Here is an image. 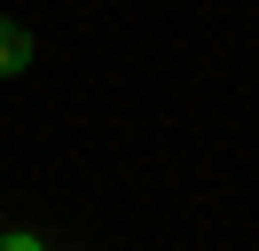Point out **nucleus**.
Masks as SVG:
<instances>
[{"label":"nucleus","mask_w":259,"mask_h":251,"mask_svg":"<svg viewBox=\"0 0 259 251\" xmlns=\"http://www.w3.org/2000/svg\"><path fill=\"white\" fill-rule=\"evenodd\" d=\"M24 63H32V31H24V24H8V16H0V78H16Z\"/></svg>","instance_id":"obj_1"},{"label":"nucleus","mask_w":259,"mask_h":251,"mask_svg":"<svg viewBox=\"0 0 259 251\" xmlns=\"http://www.w3.org/2000/svg\"><path fill=\"white\" fill-rule=\"evenodd\" d=\"M0 251H48L39 235H0Z\"/></svg>","instance_id":"obj_2"}]
</instances>
